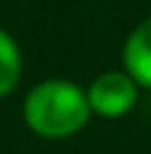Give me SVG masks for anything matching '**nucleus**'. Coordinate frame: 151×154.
Here are the masks:
<instances>
[{
	"label": "nucleus",
	"mask_w": 151,
	"mask_h": 154,
	"mask_svg": "<svg viewBox=\"0 0 151 154\" xmlns=\"http://www.w3.org/2000/svg\"><path fill=\"white\" fill-rule=\"evenodd\" d=\"M92 114L89 97L73 81H43L24 100V119L43 138H68L78 133Z\"/></svg>",
	"instance_id": "nucleus-1"
},
{
	"label": "nucleus",
	"mask_w": 151,
	"mask_h": 154,
	"mask_svg": "<svg viewBox=\"0 0 151 154\" xmlns=\"http://www.w3.org/2000/svg\"><path fill=\"white\" fill-rule=\"evenodd\" d=\"M138 81L130 73H103L100 79H95V84L89 87L86 97L95 114L100 116H124L135 100H138Z\"/></svg>",
	"instance_id": "nucleus-2"
},
{
	"label": "nucleus",
	"mask_w": 151,
	"mask_h": 154,
	"mask_svg": "<svg viewBox=\"0 0 151 154\" xmlns=\"http://www.w3.org/2000/svg\"><path fill=\"white\" fill-rule=\"evenodd\" d=\"M124 68L140 84L151 87V16L135 27L124 46Z\"/></svg>",
	"instance_id": "nucleus-3"
},
{
	"label": "nucleus",
	"mask_w": 151,
	"mask_h": 154,
	"mask_svg": "<svg viewBox=\"0 0 151 154\" xmlns=\"http://www.w3.org/2000/svg\"><path fill=\"white\" fill-rule=\"evenodd\" d=\"M19 73H22V57H19V49L14 43V38L0 30V97L8 95L16 81H19Z\"/></svg>",
	"instance_id": "nucleus-4"
}]
</instances>
